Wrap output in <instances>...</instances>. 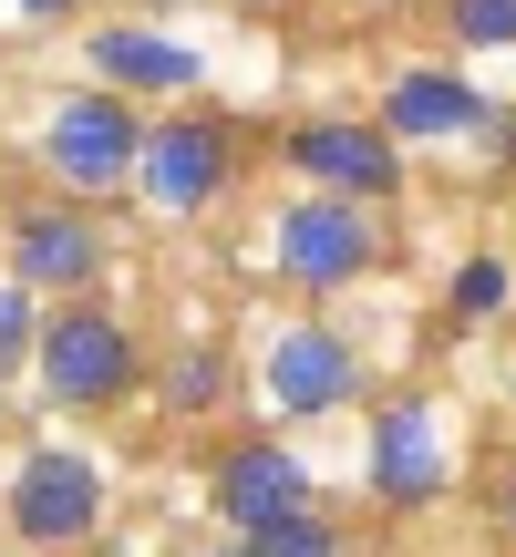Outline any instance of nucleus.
I'll use <instances>...</instances> for the list:
<instances>
[{"label":"nucleus","mask_w":516,"mask_h":557,"mask_svg":"<svg viewBox=\"0 0 516 557\" xmlns=\"http://www.w3.org/2000/svg\"><path fill=\"white\" fill-rule=\"evenodd\" d=\"M135 372H145V351H135V331H124L103 299H52V310H41L32 382L62 403V413H114V403L135 393Z\"/></svg>","instance_id":"obj_1"},{"label":"nucleus","mask_w":516,"mask_h":557,"mask_svg":"<svg viewBox=\"0 0 516 557\" xmlns=\"http://www.w3.org/2000/svg\"><path fill=\"white\" fill-rule=\"evenodd\" d=\"M41 156H52L62 186H83V197H114V186H135V156H145V124L124 94H62L52 124H41Z\"/></svg>","instance_id":"obj_2"},{"label":"nucleus","mask_w":516,"mask_h":557,"mask_svg":"<svg viewBox=\"0 0 516 557\" xmlns=\"http://www.w3.org/2000/svg\"><path fill=\"white\" fill-rule=\"evenodd\" d=\"M94 527H103V475H94V455L41 444V455L11 465V537H21V547H83Z\"/></svg>","instance_id":"obj_3"},{"label":"nucleus","mask_w":516,"mask_h":557,"mask_svg":"<svg viewBox=\"0 0 516 557\" xmlns=\"http://www.w3.org/2000/svg\"><path fill=\"white\" fill-rule=\"evenodd\" d=\"M135 176H145V197L165 207V218H197V207H218V186H228V114H165V124H145V156H135Z\"/></svg>","instance_id":"obj_4"},{"label":"nucleus","mask_w":516,"mask_h":557,"mask_svg":"<svg viewBox=\"0 0 516 557\" xmlns=\"http://www.w3.org/2000/svg\"><path fill=\"white\" fill-rule=\"evenodd\" d=\"M258 393H269L279 423H320V413H341V403L361 393V361H352V341H341L331 320H299V331L269 341V372H258Z\"/></svg>","instance_id":"obj_5"},{"label":"nucleus","mask_w":516,"mask_h":557,"mask_svg":"<svg viewBox=\"0 0 516 557\" xmlns=\"http://www.w3.org/2000/svg\"><path fill=\"white\" fill-rule=\"evenodd\" d=\"M290 165L320 186V197H352V207H393L403 197V145L382 135V124L320 114V124H299V135H290Z\"/></svg>","instance_id":"obj_6"},{"label":"nucleus","mask_w":516,"mask_h":557,"mask_svg":"<svg viewBox=\"0 0 516 557\" xmlns=\"http://www.w3.org/2000/svg\"><path fill=\"white\" fill-rule=\"evenodd\" d=\"M372 259H382V227H372V207H352V197H299L290 218H279V269H290L299 289H352Z\"/></svg>","instance_id":"obj_7"},{"label":"nucleus","mask_w":516,"mask_h":557,"mask_svg":"<svg viewBox=\"0 0 516 557\" xmlns=\"http://www.w3.org/2000/svg\"><path fill=\"white\" fill-rule=\"evenodd\" d=\"M207 496H218V517L238 527H279V517H299V506H320L310 496V465L290 455V444H269V434H248V444H218V465H207Z\"/></svg>","instance_id":"obj_8"},{"label":"nucleus","mask_w":516,"mask_h":557,"mask_svg":"<svg viewBox=\"0 0 516 557\" xmlns=\"http://www.w3.org/2000/svg\"><path fill=\"white\" fill-rule=\"evenodd\" d=\"M11 278L21 289H52V299H94V278H103V227L94 218H73V207H21L11 218Z\"/></svg>","instance_id":"obj_9"},{"label":"nucleus","mask_w":516,"mask_h":557,"mask_svg":"<svg viewBox=\"0 0 516 557\" xmlns=\"http://www.w3.org/2000/svg\"><path fill=\"white\" fill-rule=\"evenodd\" d=\"M444 475H455V465H444V423L423 413L414 393L382 403V413H372V496L382 506H434Z\"/></svg>","instance_id":"obj_10"},{"label":"nucleus","mask_w":516,"mask_h":557,"mask_svg":"<svg viewBox=\"0 0 516 557\" xmlns=\"http://www.w3.org/2000/svg\"><path fill=\"white\" fill-rule=\"evenodd\" d=\"M486 94L465 73H434V62H414V73H393V94H382V135L393 145H465L486 135Z\"/></svg>","instance_id":"obj_11"},{"label":"nucleus","mask_w":516,"mask_h":557,"mask_svg":"<svg viewBox=\"0 0 516 557\" xmlns=\"http://www.w3.org/2000/svg\"><path fill=\"white\" fill-rule=\"evenodd\" d=\"M83 62H94V83H103V94H124V103H135V94H197V73H207L186 41H165V32H124V21L83 41Z\"/></svg>","instance_id":"obj_12"},{"label":"nucleus","mask_w":516,"mask_h":557,"mask_svg":"<svg viewBox=\"0 0 516 557\" xmlns=\"http://www.w3.org/2000/svg\"><path fill=\"white\" fill-rule=\"evenodd\" d=\"M238 557H352V547H341V527L320 517V506H299V517H279V527H248Z\"/></svg>","instance_id":"obj_13"},{"label":"nucleus","mask_w":516,"mask_h":557,"mask_svg":"<svg viewBox=\"0 0 516 557\" xmlns=\"http://www.w3.org/2000/svg\"><path fill=\"white\" fill-rule=\"evenodd\" d=\"M218 382H228V361L207 351V341L165 361V403H176V413H207V403H218Z\"/></svg>","instance_id":"obj_14"},{"label":"nucleus","mask_w":516,"mask_h":557,"mask_svg":"<svg viewBox=\"0 0 516 557\" xmlns=\"http://www.w3.org/2000/svg\"><path fill=\"white\" fill-rule=\"evenodd\" d=\"M444 32L476 41V52H506L516 41V0H444Z\"/></svg>","instance_id":"obj_15"},{"label":"nucleus","mask_w":516,"mask_h":557,"mask_svg":"<svg viewBox=\"0 0 516 557\" xmlns=\"http://www.w3.org/2000/svg\"><path fill=\"white\" fill-rule=\"evenodd\" d=\"M32 331H41L32 289H21V278H0V382H11V372H32Z\"/></svg>","instance_id":"obj_16"},{"label":"nucleus","mask_w":516,"mask_h":557,"mask_svg":"<svg viewBox=\"0 0 516 557\" xmlns=\"http://www.w3.org/2000/svg\"><path fill=\"white\" fill-rule=\"evenodd\" d=\"M496 299H506V269H496V259H465V269H455V310H465V320H496Z\"/></svg>","instance_id":"obj_17"},{"label":"nucleus","mask_w":516,"mask_h":557,"mask_svg":"<svg viewBox=\"0 0 516 557\" xmlns=\"http://www.w3.org/2000/svg\"><path fill=\"white\" fill-rule=\"evenodd\" d=\"M11 11H21V21H73L83 0H11Z\"/></svg>","instance_id":"obj_18"},{"label":"nucleus","mask_w":516,"mask_h":557,"mask_svg":"<svg viewBox=\"0 0 516 557\" xmlns=\"http://www.w3.org/2000/svg\"><path fill=\"white\" fill-rule=\"evenodd\" d=\"M506 537H516V496H506Z\"/></svg>","instance_id":"obj_19"},{"label":"nucleus","mask_w":516,"mask_h":557,"mask_svg":"<svg viewBox=\"0 0 516 557\" xmlns=\"http://www.w3.org/2000/svg\"><path fill=\"white\" fill-rule=\"evenodd\" d=\"M207 557H238V547H207Z\"/></svg>","instance_id":"obj_20"}]
</instances>
